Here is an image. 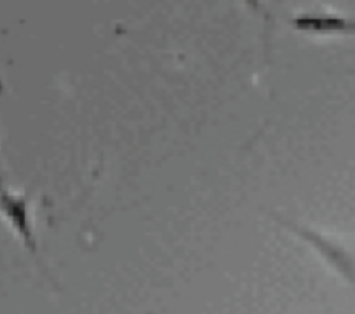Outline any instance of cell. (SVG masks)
Segmentation results:
<instances>
[{"instance_id":"7a4b0ae2","label":"cell","mask_w":355,"mask_h":314,"mask_svg":"<svg viewBox=\"0 0 355 314\" xmlns=\"http://www.w3.org/2000/svg\"><path fill=\"white\" fill-rule=\"evenodd\" d=\"M291 24L295 29L311 33H355V21L334 15H309L304 14Z\"/></svg>"},{"instance_id":"6da1fadb","label":"cell","mask_w":355,"mask_h":314,"mask_svg":"<svg viewBox=\"0 0 355 314\" xmlns=\"http://www.w3.org/2000/svg\"><path fill=\"white\" fill-rule=\"evenodd\" d=\"M273 217L275 220H277V222H280L293 233H295L301 239L306 240L312 247H315L331 267H334L349 283L355 286V260L344 247L330 240L329 238H324L319 232L309 229L308 226L294 224L277 215Z\"/></svg>"},{"instance_id":"3957f363","label":"cell","mask_w":355,"mask_h":314,"mask_svg":"<svg viewBox=\"0 0 355 314\" xmlns=\"http://www.w3.org/2000/svg\"><path fill=\"white\" fill-rule=\"evenodd\" d=\"M0 207L3 213L8 217V220L12 222L17 232L24 239L25 245L35 250V239L28 222V214H26V200L24 197H18L14 195H10L7 192L0 193Z\"/></svg>"}]
</instances>
